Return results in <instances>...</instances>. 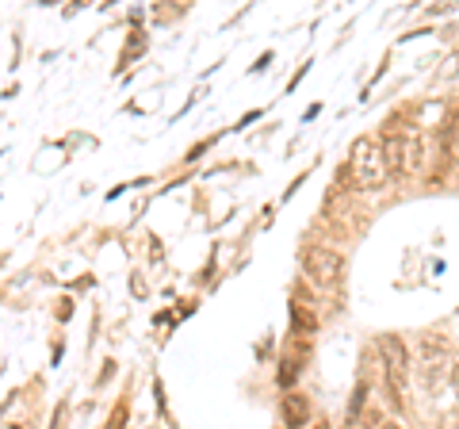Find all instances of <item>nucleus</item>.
I'll list each match as a JSON object with an SVG mask.
<instances>
[{"instance_id": "f257e3e1", "label": "nucleus", "mask_w": 459, "mask_h": 429, "mask_svg": "<svg viewBox=\"0 0 459 429\" xmlns=\"http://www.w3.org/2000/svg\"><path fill=\"white\" fill-rule=\"evenodd\" d=\"M386 177H391V165H386V153H383V138H356L352 142V180L360 188H379Z\"/></svg>"}, {"instance_id": "20e7f679", "label": "nucleus", "mask_w": 459, "mask_h": 429, "mask_svg": "<svg viewBox=\"0 0 459 429\" xmlns=\"http://www.w3.org/2000/svg\"><path fill=\"white\" fill-rule=\"evenodd\" d=\"M299 265H303V273L314 280V284H337L341 280V253L325 250V246H303V253H299Z\"/></svg>"}, {"instance_id": "0eeeda50", "label": "nucleus", "mask_w": 459, "mask_h": 429, "mask_svg": "<svg viewBox=\"0 0 459 429\" xmlns=\"http://www.w3.org/2000/svg\"><path fill=\"white\" fill-rule=\"evenodd\" d=\"M360 425H364V429H398L394 422H386L379 410H364V414H360Z\"/></svg>"}, {"instance_id": "423d86ee", "label": "nucleus", "mask_w": 459, "mask_h": 429, "mask_svg": "<svg viewBox=\"0 0 459 429\" xmlns=\"http://www.w3.org/2000/svg\"><path fill=\"white\" fill-rule=\"evenodd\" d=\"M291 322L299 326V330H314V326H318V319H314V314H310V307H291Z\"/></svg>"}, {"instance_id": "6e6552de", "label": "nucleus", "mask_w": 459, "mask_h": 429, "mask_svg": "<svg viewBox=\"0 0 459 429\" xmlns=\"http://www.w3.org/2000/svg\"><path fill=\"white\" fill-rule=\"evenodd\" d=\"M440 77L444 81H459V54H448V58L440 62Z\"/></svg>"}, {"instance_id": "f03ea898", "label": "nucleus", "mask_w": 459, "mask_h": 429, "mask_svg": "<svg viewBox=\"0 0 459 429\" xmlns=\"http://www.w3.org/2000/svg\"><path fill=\"white\" fill-rule=\"evenodd\" d=\"M383 153L391 165V177H410L421 169V138L410 131H386L383 135Z\"/></svg>"}, {"instance_id": "7ed1b4c3", "label": "nucleus", "mask_w": 459, "mask_h": 429, "mask_svg": "<svg viewBox=\"0 0 459 429\" xmlns=\"http://www.w3.org/2000/svg\"><path fill=\"white\" fill-rule=\"evenodd\" d=\"M379 353H383V372H386V383L394 391V403L406 395V383H410V353L398 337H383L379 341Z\"/></svg>"}, {"instance_id": "1a4fd4ad", "label": "nucleus", "mask_w": 459, "mask_h": 429, "mask_svg": "<svg viewBox=\"0 0 459 429\" xmlns=\"http://www.w3.org/2000/svg\"><path fill=\"white\" fill-rule=\"evenodd\" d=\"M322 429H325V425H322Z\"/></svg>"}, {"instance_id": "39448f33", "label": "nucleus", "mask_w": 459, "mask_h": 429, "mask_svg": "<svg viewBox=\"0 0 459 429\" xmlns=\"http://www.w3.org/2000/svg\"><path fill=\"white\" fill-rule=\"evenodd\" d=\"M283 422L291 425V429H299V425L310 422V403H307L303 395H287V398H283Z\"/></svg>"}]
</instances>
